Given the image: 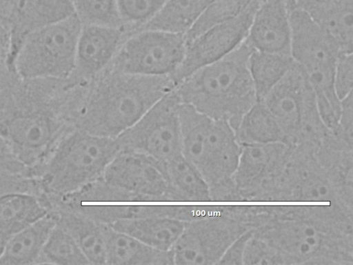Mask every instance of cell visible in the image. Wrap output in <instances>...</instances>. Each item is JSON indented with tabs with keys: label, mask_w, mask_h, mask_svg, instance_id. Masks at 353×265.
I'll list each match as a JSON object with an SVG mask.
<instances>
[{
	"label": "cell",
	"mask_w": 353,
	"mask_h": 265,
	"mask_svg": "<svg viewBox=\"0 0 353 265\" xmlns=\"http://www.w3.org/2000/svg\"><path fill=\"white\" fill-rule=\"evenodd\" d=\"M236 170L231 181L236 188L261 186L278 177L290 154V146L283 142L241 144Z\"/></svg>",
	"instance_id": "obj_17"
},
{
	"label": "cell",
	"mask_w": 353,
	"mask_h": 265,
	"mask_svg": "<svg viewBox=\"0 0 353 265\" xmlns=\"http://www.w3.org/2000/svg\"><path fill=\"white\" fill-rule=\"evenodd\" d=\"M290 55L314 90L323 122L334 130L341 113V101L334 90L333 77L342 53L331 37L297 7L290 13Z\"/></svg>",
	"instance_id": "obj_6"
},
{
	"label": "cell",
	"mask_w": 353,
	"mask_h": 265,
	"mask_svg": "<svg viewBox=\"0 0 353 265\" xmlns=\"http://www.w3.org/2000/svg\"><path fill=\"white\" fill-rule=\"evenodd\" d=\"M58 218L57 210L52 208L43 217L12 234L0 257V264H37Z\"/></svg>",
	"instance_id": "obj_21"
},
{
	"label": "cell",
	"mask_w": 353,
	"mask_h": 265,
	"mask_svg": "<svg viewBox=\"0 0 353 265\" xmlns=\"http://www.w3.org/2000/svg\"><path fill=\"white\" fill-rule=\"evenodd\" d=\"M179 104L174 88L115 138L120 151L143 154L161 161L181 155Z\"/></svg>",
	"instance_id": "obj_10"
},
{
	"label": "cell",
	"mask_w": 353,
	"mask_h": 265,
	"mask_svg": "<svg viewBox=\"0 0 353 265\" xmlns=\"http://www.w3.org/2000/svg\"><path fill=\"white\" fill-rule=\"evenodd\" d=\"M128 36L123 27L82 26L71 79L80 84L92 80L108 68Z\"/></svg>",
	"instance_id": "obj_14"
},
{
	"label": "cell",
	"mask_w": 353,
	"mask_h": 265,
	"mask_svg": "<svg viewBox=\"0 0 353 265\" xmlns=\"http://www.w3.org/2000/svg\"><path fill=\"white\" fill-rule=\"evenodd\" d=\"M296 0H262L254 16L247 43L256 50L290 55V13Z\"/></svg>",
	"instance_id": "obj_16"
},
{
	"label": "cell",
	"mask_w": 353,
	"mask_h": 265,
	"mask_svg": "<svg viewBox=\"0 0 353 265\" xmlns=\"http://www.w3.org/2000/svg\"><path fill=\"white\" fill-rule=\"evenodd\" d=\"M106 182L134 193L168 202L166 184L155 159L145 155L119 151L101 177Z\"/></svg>",
	"instance_id": "obj_13"
},
{
	"label": "cell",
	"mask_w": 353,
	"mask_h": 265,
	"mask_svg": "<svg viewBox=\"0 0 353 265\" xmlns=\"http://www.w3.org/2000/svg\"><path fill=\"white\" fill-rule=\"evenodd\" d=\"M235 132L240 144H286L281 126L261 101H256L243 114Z\"/></svg>",
	"instance_id": "obj_25"
},
{
	"label": "cell",
	"mask_w": 353,
	"mask_h": 265,
	"mask_svg": "<svg viewBox=\"0 0 353 265\" xmlns=\"http://www.w3.org/2000/svg\"><path fill=\"white\" fill-rule=\"evenodd\" d=\"M81 28L74 14L32 33L21 44L9 65L24 78L70 79L76 67Z\"/></svg>",
	"instance_id": "obj_7"
},
{
	"label": "cell",
	"mask_w": 353,
	"mask_h": 265,
	"mask_svg": "<svg viewBox=\"0 0 353 265\" xmlns=\"http://www.w3.org/2000/svg\"><path fill=\"white\" fill-rule=\"evenodd\" d=\"M108 224L150 246L170 251L183 231L185 222L170 217L149 216Z\"/></svg>",
	"instance_id": "obj_22"
},
{
	"label": "cell",
	"mask_w": 353,
	"mask_h": 265,
	"mask_svg": "<svg viewBox=\"0 0 353 265\" xmlns=\"http://www.w3.org/2000/svg\"><path fill=\"white\" fill-rule=\"evenodd\" d=\"M214 211L207 216L185 222L172 248L174 264H217L230 244L243 230L234 221L225 220ZM245 231V230H244Z\"/></svg>",
	"instance_id": "obj_12"
},
{
	"label": "cell",
	"mask_w": 353,
	"mask_h": 265,
	"mask_svg": "<svg viewBox=\"0 0 353 265\" xmlns=\"http://www.w3.org/2000/svg\"><path fill=\"white\" fill-rule=\"evenodd\" d=\"M252 50L245 40L226 57L186 77L174 87L180 102L228 121L236 130L243 114L257 101L248 69Z\"/></svg>",
	"instance_id": "obj_3"
},
{
	"label": "cell",
	"mask_w": 353,
	"mask_h": 265,
	"mask_svg": "<svg viewBox=\"0 0 353 265\" xmlns=\"http://www.w3.org/2000/svg\"><path fill=\"white\" fill-rule=\"evenodd\" d=\"M333 88L336 97L340 101L352 93V52L342 53L339 55L333 77Z\"/></svg>",
	"instance_id": "obj_32"
},
{
	"label": "cell",
	"mask_w": 353,
	"mask_h": 265,
	"mask_svg": "<svg viewBox=\"0 0 353 265\" xmlns=\"http://www.w3.org/2000/svg\"><path fill=\"white\" fill-rule=\"evenodd\" d=\"M2 173H18L32 176L28 169L15 157L0 135V174Z\"/></svg>",
	"instance_id": "obj_34"
},
{
	"label": "cell",
	"mask_w": 353,
	"mask_h": 265,
	"mask_svg": "<svg viewBox=\"0 0 353 265\" xmlns=\"http://www.w3.org/2000/svg\"><path fill=\"white\" fill-rule=\"evenodd\" d=\"M105 264L172 265V250L150 246L108 224L101 223Z\"/></svg>",
	"instance_id": "obj_20"
},
{
	"label": "cell",
	"mask_w": 353,
	"mask_h": 265,
	"mask_svg": "<svg viewBox=\"0 0 353 265\" xmlns=\"http://www.w3.org/2000/svg\"><path fill=\"white\" fill-rule=\"evenodd\" d=\"M262 0H254L236 17L207 29L187 41L185 56L171 76L175 86L199 68L226 57L247 39Z\"/></svg>",
	"instance_id": "obj_11"
},
{
	"label": "cell",
	"mask_w": 353,
	"mask_h": 265,
	"mask_svg": "<svg viewBox=\"0 0 353 265\" xmlns=\"http://www.w3.org/2000/svg\"><path fill=\"white\" fill-rule=\"evenodd\" d=\"M261 101L276 119L290 146L315 143L326 134L314 90L294 62Z\"/></svg>",
	"instance_id": "obj_8"
},
{
	"label": "cell",
	"mask_w": 353,
	"mask_h": 265,
	"mask_svg": "<svg viewBox=\"0 0 353 265\" xmlns=\"http://www.w3.org/2000/svg\"><path fill=\"white\" fill-rule=\"evenodd\" d=\"M303 11L336 43L341 53L352 52L353 0H296Z\"/></svg>",
	"instance_id": "obj_18"
},
{
	"label": "cell",
	"mask_w": 353,
	"mask_h": 265,
	"mask_svg": "<svg viewBox=\"0 0 353 265\" xmlns=\"http://www.w3.org/2000/svg\"><path fill=\"white\" fill-rule=\"evenodd\" d=\"M119 151L115 138L70 127L37 175L43 194L59 197L101 178Z\"/></svg>",
	"instance_id": "obj_4"
},
{
	"label": "cell",
	"mask_w": 353,
	"mask_h": 265,
	"mask_svg": "<svg viewBox=\"0 0 353 265\" xmlns=\"http://www.w3.org/2000/svg\"><path fill=\"white\" fill-rule=\"evenodd\" d=\"M90 264L70 234L57 222L51 232L37 264Z\"/></svg>",
	"instance_id": "obj_28"
},
{
	"label": "cell",
	"mask_w": 353,
	"mask_h": 265,
	"mask_svg": "<svg viewBox=\"0 0 353 265\" xmlns=\"http://www.w3.org/2000/svg\"><path fill=\"white\" fill-rule=\"evenodd\" d=\"M12 235L0 230V257L3 253L5 246Z\"/></svg>",
	"instance_id": "obj_37"
},
{
	"label": "cell",
	"mask_w": 353,
	"mask_h": 265,
	"mask_svg": "<svg viewBox=\"0 0 353 265\" xmlns=\"http://www.w3.org/2000/svg\"><path fill=\"white\" fill-rule=\"evenodd\" d=\"M52 206L43 195L14 192L0 196V230L10 235L48 213Z\"/></svg>",
	"instance_id": "obj_23"
},
{
	"label": "cell",
	"mask_w": 353,
	"mask_h": 265,
	"mask_svg": "<svg viewBox=\"0 0 353 265\" xmlns=\"http://www.w3.org/2000/svg\"><path fill=\"white\" fill-rule=\"evenodd\" d=\"M15 1L16 0H0V21L6 26Z\"/></svg>",
	"instance_id": "obj_36"
},
{
	"label": "cell",
	"mask_w": 353,
	"mask_h": 265,
	"mask_svg": "<svg viewBox=\"0 0 353 265\" xmlns=\"http://www.w3.org/2000/svg\"><path fill=\"white\" fill-rule=\"evenodd\" d=\"M54 207L58 211V223L73 237L90 264H105L101 223L81 213Z\"/></svg>",
	"instance_id": "obj_24"
},
{
	"label": "cell",
	"mask_w": 353,
	"mask_h": 265,
	"mask_svg": "<svg viewBox=\"0 0 353 265\" xmlns=\"http://www.w3.org/2000/svg\"><path fill=\"white\" fill-rule=\"evenodd\" d=\"M174 87L170 76H141L107 68L79 86L68 122L91 134L116 138Z\"/></svg>",
	"instance_id": "obj_1"
},
{
	"label": "cell",
	"mask_w": 353,
	"mask_h": 265,
	"mask_svg": "<svg viewBox=\"0 0 353 265\" xmlns=\"http://www.w3.org/2000/svg\"><path fill=\"white\" fill-rule=\"evenodd\" d=\"M62 113L49 92L32 86L14 90L0 102V135L34 177L70 127Z\"/></svg>",
	"instance_id": "obj_2"
},
{
	"label": "cell",
	"mask_w": 353,
	"mask_h": 265,
	"mask_svg": "<svg viewBox=\"0 0 353 265\" xmlns=\"http://www.w3.org/2000/svg\"><path fill=\"white\" fill-rule=\"evenodd\" d=\"M213 1L168 0L160 12L137 31L153 29L185 35Z\"/></svg>",
	"instance_id": "obj_27"
},
{
	"label": "cell",
	"mask_w": 353,
	"mask_h": 265,
	"mask_svg": "<svg viewBox=\"0 0 353 265\" xmlns=\"http://www.w3.org/2000/svg\"><path fill=\"white\" fill-rule=\"evenodd\" d=\"M294 63L288 54L252 50L248 58V69L257 101L265 97Z\"/></svg>",
	"instance_id": "obj_26"
},
{
	"label": "cell",
	"mask_w": 353,
	"mask_h": 265,
	"mask_svg": "<svg viewBox=\"0 0 353 265\" xmlns=\"http://www.w3.org/2000/svg\"><path fill=\"white\" fill-rule=\"evenodd\" d=\"M179 117L183 155L210 188L228 182L236 170L241 151L232 126L181 102Z\"/></svg>",
	"instance_id": "obj_5"
},
{
	"label": "cell",
	"mask_w": 353,
	"mask_h": 265,
	"mask_svg": "<svg viewBox=\"0 0 353 265\" xmlns=\"http://www.w3.org/2000/svg\"><path fill=\"white\" fill-rule=\"evenodd\" d=\"M14 192H26L42 195L38 179L18 173L0 174V196Z\"/></svg>",
	"instance_id": "obj_33"
},
{
	"label": "cell",
	"mask_w": 353,
	"mask_h": 265,
	"mask_svg": "<svg viewBox=\"0 0 353 265\" xmlns=\"http://www.w3.org/2000/svg\"><path fill=\"white\" fill-rule=\"evenodd\" d=\"M10 46V32L8 26L0 21V57L7 59Z\"/></svg>",
	"instance_id": "obj_35"
},
{
	"label": "cell",
	"mask_w": 353,
	"mask_h": 265,
	"mask_svg": "<svg viewBox=\"0 0 353 265\" xmlns=\"http://www.w3.org/2000/svg\"><path fill=\"white\" fill-rule=\"evenodd\" d=\"M187 46L184 34L147 29L130 34L108 68L148 76H171L180 67Z\"/></svg>",
	"instance_id": "obj_9"
},
{
	"label": "cell",
	"mask_w": 353,
	"mask_h": 265,
	"mask_svg": "<svg viewBox=\"0 0 353 265\" xmlns=\"http://www.w3.org/2000/svg\"><path fill=\"white\" fill-rule=\"evenodd\" d=\"M254 0H214L185 35L187 41L241 13Z\"/></svg>",
	"instance_id": "obj_30"
},
{
	"label": "cell",
	"mask_w": 353,
	"mask_h": 265,
	"mask_svg": "<svg viewBox=\"0 0 353 265\" xmlns=\"http://www.w3.org/2000/svg\"><path fill=\"white\" fill-rule=\"evenodd\" d=\"M74 14L72 0H16L7 23L10 38L7 63L28 36Z\"/></svg>",
	"instance_id": "obj_15"
},
{
	"label": "cell",
	"mask_w": 353,
	"mask_h": 265,
	"mask_svg": "<svg viewBox=\"0 0 353 265\" xmlns=\"http://www.w3.org/2000/svg\"><path fill=\"white\" fill-rule=\"evenodd\" d=\"M165 184L168 202L212 201L210 187L196 168L183 154L168 161H157Z\"/></svg>",
	"instance_id": "obj_19"
},
{
	"label": "cell",
	"mask_w": 353,
	"mask_h": 265,
	"mask_svg": "<svg viewBox=\"0 0 353 265\" xmlns=\"http://www.w3.org/2000/svg\"><path fill=\"white\" fill-rule=\"evenodd\" d=\"M82 26L124 28L117 0H72Z\"/></svg>",
	"instance_id": "obj_29"
},
{
	"label": "cell",
	"mask_w": 353,
	"mask_h": 265,
	"mask_svg": "<svg viewBox=\"0 0 353 265\" xmlns=\"http://www.w3.org/2000/svg\"><path fill=\"white\" fill-rule=\"evenodd\" d=\"M123 26L129 35L152 19L168 0H117Z\"/></svg>",
	"instance_id": "obj_31"
}]
</instances>
